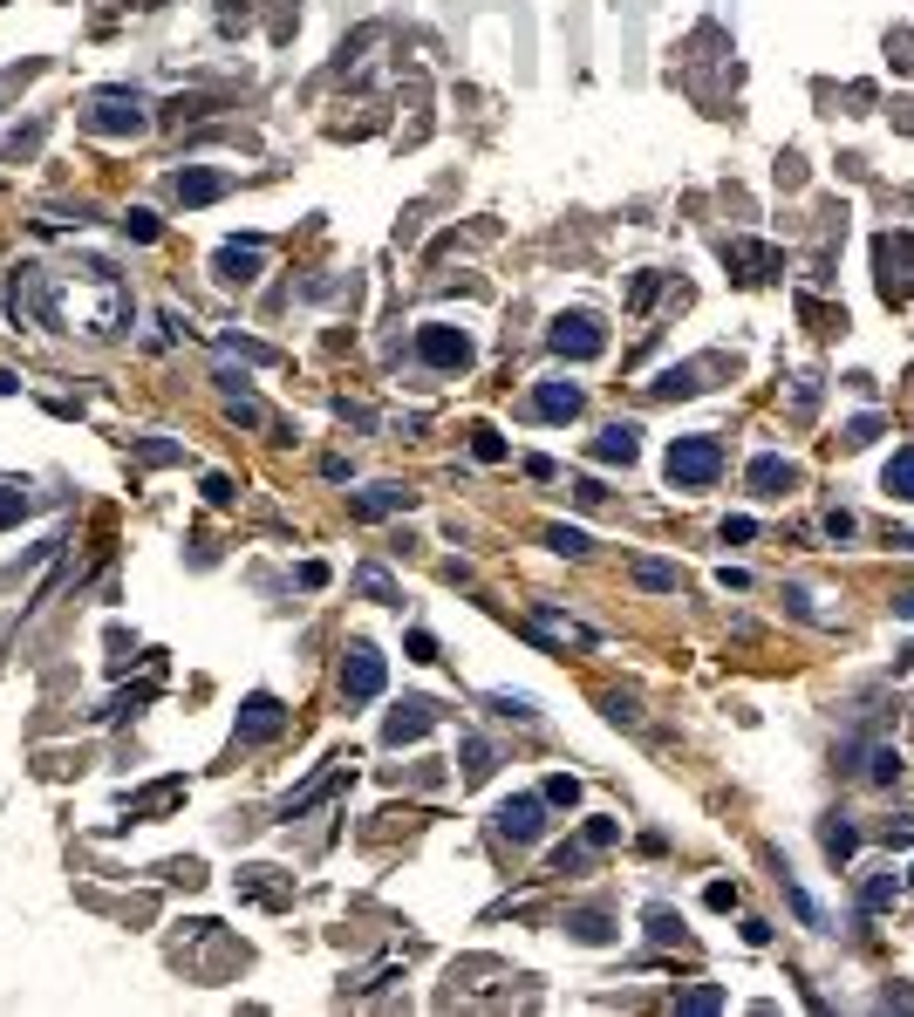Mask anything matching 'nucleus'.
Masks as SVG:
<instances>
[{
  "label": "nucleus",
  "mask_w": 914,
  "mask_h": 1017,
  "mask_svg": "<svg viewBox=\"0 0 914 1017\" xmlns=\"http://www.w3.org/2000/svg\"><path fill=\"white\" fill-rule=\"evenodd\" d=\"M82 123H89L96 137H137V130H151V110H144L137 89H103V96L82 110Z\"/></svg>",
  "instance_id": "1"
},
{
  "label": "nucleus",
  "mask_w": 914,
  "mask_h": 1017,
  "mask_svg": "<svg viewBox=\"0 0 914 1017\" xmlns=\"http://www.w3.org/2000/svg\"><path fill=\"white\" fill-rule=\"evenodd\" d=\"M7 308L21 314V321H35V328H62V301H55V280L41 274V267H21V274L7 280Z\"/></svg>",
  "instance_id": "2"
},
{
  "label": "nucleus",
  "mask_w": 914,
  "mask_h": 1017,
  "mask_svg": "<svg viewBox=\"0 0 914 1017\" xmlns=\"http://www.w3.org/2000/svg\"><path fill=\"white\" fill-rule=\"evenodd\" d=\"M717 471H724L717 437H676L669 444V485H710Z\"/></svg>",
  "instance_id": "3"
},
{
  "label": "nucleus",
  "mask_w": 914,
  "mask_h": 1017,
  "mask_svg": "<svg viewBox=\"0 0 914 1017\" xmlns=\"http://www.w3.org/2000/svg\"><path fill=\"white\" fill-rule=\"evenodd\" d=\"M417 355L430 369H471V335L451 321H430V328H417Z\"/></svg>",
  "instance_id": "4"
},
{
  "label": "nucleus",
  "mask_w": 914,
  "mask_h": 1017,
  "mask_svg": "<svg viewBox=\"0 0 914 1017\" xmlns=\"http://www.w3.org/2000/svg\"><path fill=\"white\" fill-rule=\"evenodd\" d=\"M546 342H553V355H573V362H587V355H601V321L594 314H560L553 328H546Z\"/></svg>",
  "instance_id": "5"
},
{
  "label": "nucleus",
  "mask_w": 914,
  "mask_h": 1017,
  "mask_svg": "<svg viewBox=\"0 0 914 1017\" xmlns=\"http://www.w3.org/2000/svg\"><path fill=\"white\" fill-rule=\"evenodd\" d=\"M287 731V710H280V697L273 690H253L246 704H239V744H267Z\"/></svg>",
  "instance_id": "6"
},
{
  "label": "nucleus",
  "mask_w": 914,
  "mask_h": 1017,
  "mask_svg": "<svg viewBox=\"0 0 914 1017\" xmlns=\"http://www.w3.org/2000/svg\"><path fill=\"white\" fill-rule=\"evenodd\" d=\"M342 697L348 704H369V697H382V656L369 649V642H355L342 663Z\"/></svg>",
  "instance_id": "7"
},
{
  "label": "nucleus",
  "mask_w": 914,
  "mask_h": 1017,
  "mask_svg": "<svg viewBox=\"0 0 914 1017\" xmlns=\"http://www.w3.org/2000/svg\"><path fill=\"white\" fill-rule=\"evenodd\" d=\"M226 192H232L226 171H205V164L171 171V198H178V205H212V198H226Z\"/></svg>",
  "instance_id": "8"
},
{
  "label": "nucleus",
  "mask_w": 914,
  "mask_h": 1017,
  "mask_svg": "<svg viewBox=\"0 0 914 1017\" xmlns=\"http://www.w3.org/2000/svg\"><path fill=\"white\" fill-rule=\"evenodd\" d=\"M580 403H587V396H580V383H567V376H546V383L533 390V410L546 417V424H573Z\"/></svg>",
  "instance_id": "9"
},
{
  "label": "nucleus",
  "mask_w": 914,
  "mask_h": 1017,
  "mask_svg": "<svg viewBox=\"0 0 914 1017\" xmlns=\"http://www.w3.org/2000/svg\"><path fill=\"white\" fill-rule=\"evenodd\" d=\"M430 724H437V704H430V697H403V704L389 710L382 738H389V744H417L423 731H430Z\"/></svg>",
  "instance_id": "10"
},
{
  "label": "nucleus",
  "mask_w": 914,
  "mask_h": 1017,
  "mask_svg": "<svg viewBox=\"0 0 914 1017\" xmlns=\"http://www.w3.org/2000/svg\"><path fill=\"white\" fill-rule=\"evenodd\" d=\"M539 813H546V799H533V792H526V799H505V806H498V833H505V840H539V826H546Z\"/></svg>",
  "instance_id": "11"
},
{
  "label": "nucleus",
  "mask_w": 914,
  "mask_h": 1017,
  "mask_svg": "<svg viewBox=\"0 0 914 1017\" xmlns=\"http://www.w3.org/2000/svg\"><path fill=\"white\" fill-rule=\"evenodd\" d=\"M212 267H219L226 287H246V280H260V246H219Z\"/></svg>",
  "instance_id": "12"
},
{
  "label": "nucleus",
  "mask_w": 914,
  "mask_h": 1017,
  "mask_svg": "<svg viewBox=\"0 0 914 1017\" xmlns=\"http://www.w3.org/2000/svg\"><path fill=\"white\" fill-rule=\"evenodd\" d=\"M635 451H642V431H635V424H608V431L594 437V458H601V465H628Z\"/></svg>",
  "instance_id": "13"
},
{
  "label": "nucleus",
  "mask_w": 914,
  "mask_h": 1017,
  "mask_svg": "<svg viewBox=\"0 0 914 1017\" xmlns=\"http://www.w3.org/2000/svg\"><path fill=\"white\" fill-rule=\"evenodd\" d=\"M403 506H410V492H403V485H369V492H355V499H348V512H355V519H382V512H403Z\"/></svg>",
  "instance_id": "14"
},
{
  "label": "nucleus",
  "mask_w": 914,
  "mask_h": 1017,
  "mask_svg": "<svg viewBox=\"0 0 914 1017\" xmlns=\"http://www.w3.org/2000/svg\"><path fill=\"white\" fill-rule=\"evenodd\" d=\"M792 485V465L778 458V451H764V458H751V492H764V499H778Z\"/></svg>",
  "instance_id": "15"
},
{
  "label": "nucleus",
  "mask_w": 914,
  "mask_h": 1017,
  "mask_svg": "<svg viewBox=\"0 0 914 1017\" xmlns=\"http://www.w3.org/2000/svg\"><path fill=\"white\" fill-rule=\"evenodd\" d=\"M178 799H185V785H178V779H164V785H151V792H137V799H130V820H151V813H171Z\"/></svg>",
  "instance_id": "16"
},
{
  "label": "nucleus",
  "mask_w": 914,
  "mask_h": 1017,
  "mask_svg": "<svg viewBox=\"0 0 914 1017\" xmlns=\"http://www.w3.org/2000/svg\"><path fill=\"white\" fill-rule=\"evenodd\" d=\"M853 847H860L853 820H846V813H833V820H826V854H833V861H853Z\"/></svg>",
  "instance_id": "17"
},
{
  "label": "nucleus",
  "mask_w": 914,
  "mask_h": 1017,
  "mask_svg": "<svg viewBox=\"0 0 914 1017\" xmlns=\"http://www.w3.org/2000/svg\"><path fill=\"white\" fill-rule=\"evenodd\" d=\"M887 492H894V499H914V451H894V465H887Z\"/></svg>",
  "instance_id": "18"
},
{
  "label": "nucleus",
  "mask_w": 914,
  "mask_h": 1017,
  "mask_svg": "<svg viewBox=\"0 0 914 1017\" xmlns=\"http://www.w3.org/2000/svg\"><path fill=\"white\" fill-rule=\"evenodd\" d=\"M778 881H785V874H778ZM785 901H792V908H799V922H805V929H826V915H819V901L805 895L799 881H785Z\"/></svg>",
  "instance_id": "19"
},
{
  "label": "nucleus",
  "mask_w": 914,
  "mask_h": 1017,
  "mask_svg": "<svg viewBox=\"0 0 914 1017\" xmlns=\"http://www.w3.org/2000/svg\"><path fill=\"white\" fill-rule=\"evenodd\" d=\"M464 779H492V744L464 738Z\"/></svg>",
  "instance_id": "20"
},
{
  "label": "nucleus",
  "mask_w": 914,
  "mask_h": 1017,
  "mask_svg": "<svg viewBox=\"0 0 914 1017\" xmlns=\"http://www.w3.org/2000/svg\"><path fill=\"white\" fill-rule=\"evenodd\" d=\"M635 581L655 587V594H676V567H662V560H642V567H635Z\"/></svg>",
  "instance_id": "21"
},
{
  "label": "nucleus",
  "mask_w": 914,
  "mask_h": 1017,
  "mask_svg": "<svg viewBox=\"0 0 914 1017\" xmlns=\"http://www.w3.org/2000/svg\"><path fill=\"white\" fill-rule=\"evenodd\" d=\"M123 233H130V239H157L164 226H157V212H144V205H130V212H123Z\"/></svg>",
  "instance_id": "22"
},
{
  "label": "nucleus",
  "mask_w": 914,
  "mask_h": 1017,
  "mask_svg": "<svg viewBox=\"0 0 914 1017\" xmlns=\"http://www.w3.org/2000/svg\"><path fill=\"white\" fill-rule=\"evenodd\" d=\"M648 390H655V396H689V390H696V369H669V376H655Z\"/></svg>",
  "instance_id": "23"
},
{
  "label": "nucleus",
  "mask_w": 914,
  "mask_h": 1017,
  "mask_svg": "<svg viewBox=\"0 0 914 1017\" xmlns=\"http://www.w3.org/2000/svg\"><path fill=\"white\" fill-rule=\"evenodd\" d=\"M546 547L553 553H587V533H580V526H546Z\"/></svg>",
  "instance_id": "24"
},
{
  "label": "nucleus",
  "mask_w": 914,
  "mask_h": 1017,
  "mask_svg": "<svg viewBox=\"0 0 914 1017\" xmlns=\"http://www.w3.org/2000/svg\"><path fill=\"white\" fill-rule=\"evenodd\" d=\"M492 710H498V717H519V724H533V717H539V710H533V697H505V690L492 697Z\"/></svg>",
  "instance_id": "25"
},
{
  "label": "nucleus",
  "mask_w": 914,
  "mask_h": 1017,
  "mask_svg": "<svg viewBox=\"0 0 914 1017\" xmlns=\"http://www.w3.org/2000/svg\"><path fill=\"white\" fill-rule=\"evenodd\" d=\"M648 936H655V942H676V936H683V922H676L669 908H648Z\"/></svg>",
  "instance_id": "26"
},
{
  "label": "nucleus",
  "mask_w": 914,
  "mask_h": 1017,
  "mask_svg": "<svg viewBox=\"0 0 914 1017\" xmlns=\"http://www.w3.org/2000/svg\"><path fill=\"white\" fill-rule=\"evenodd\" d=\"M137 458H144V465H178L185 451H178V444H157V437H151V444H137Z\"/></svg>",
  "instance_id": "27"
},
{
  "label": "nucleus",
  "mask_w": 914,
  "mask_h": 1017,
  "mask_svg": "<svg viewBox=\"0 0 914 1017\" xmlns=\"http://www.w3.org/2000/svg\"><path fill=\"white\" fill-rule=\"evenodd\" d=\"M573 936L580 942H608V915H573Z\"/></svg>",
  "instance_id": "28"
},
{
  "label": "nucleus",
  "mask_w": 914,
  "mask_h": 1017,
  "mask_svg": "<svg viewBox=\"0 0 914 1017\" xmlns=\"http://www.w3.org/2000/svg\"><path fill=\"white\" fill-rule=\"evenodd\" d=\"M724 1004V990H689V997H676V1011H717Z\"/></svg>",
  "instance_id": "29"
},
{
  "label": "nucleus",
  "mask_w": 914,
  "mask_h": 1017,
  "mask_svg": "<svg viewBox=\"0 0 914 1017\" xmlns=\"http://www.w3.org/2000/svg\"><path fill=\"white\" fill-rule=\"evenodd\" d=\"M362 587H369V594H376V601H396V581H389V574H382V567H362Z\"/></svg>",
  "instance_id": "30"
},
{
  "label": "nucleus",
  "mask_w": 914,
  "mask_h": 1017,
  "mask_svg": "<svg viewBox=\"0 0 914 1017\" xmlns=\"http://www.w3.org/2000/svg\"><path fill=\"white\" fill-rule=\"evenodd\" d=\"M874 779H880V785L901 779V751H887V744H880V751H874Z\"/></svg>",
  "instance_id": "31"
},
{
  "label": "nucleus",
  "mask_w": 914,
  "mask_h": 1017,
  "mask_svg": "<svg viewBox=\"0 0 914 1017\" xmlns=\"http://www.w3.org/2000/svg\"><path fill=\"white\" fill-rule=\"evenodd\" d=\"M580 799V785L573 779H546V806H573Z\"/></svg>",
  "instance_id": "32"
},
{
  "label": "nucleus",
  "mask_w": 914,
  "mask_h": 1017,
  "mask_svg": "<svg viewBox=\"0 0 914 1017\" xmlns=\"http://www.w3.org/2000/svg\"><path fill=\"white\" fill-rule=\"evenodd\" d=\"M880 437V417H860V424H846V444H874Z\"/></svg>",
  "instance_id": "33"
},
{
  "label": "nucleus",
  "mask_w": 914,
  "mask_h": 1017,
  "mask_svg": "<svg viewBox=\"0 0 914 1017\" xmlns=\"http://www.w3.org/2000/svg\"><path fill=\"white\" fill-rule=\"evenodd\" d=\"M471 451H478L485 465H498V458H505V444H498V431H478V444H471Z\"/></svg>",
  "instance_id": "34"
},
{
  "label": "nucleus",
  "mask_w": 914,
  "mask_h": 1017,
  "mask_svg": "<svg viewBox=\"0 0 914 1017\" xmlns=\"http://www.w3.org/2000/svg\"><path fill=\"white\" fill-rule=\"evenodd\" d=\"M860 901H867V908H887V901H894V881H887V874L867 881V895H860Z\"/></svg>",
  "instance_id": "35"
},
{
  "label": "nucleus",
  "mask_w": 914,
  "mask_h": 1017,
  "mask_svg": "<svg viewBox=\"0 0 914 1017\" xmlns=\"http://www.w3.org/2000/svg\"><path fill=\"white\" fill-rule=\"evenodd\" d=\"M703 901H710V908H737V888H730V881H710Z\"/></svg>",
  "instance_id": "36"
},
{
  "label": "nucleus",
  "mask_w": 914,
  "mask_h": 1017,
  "mask_svg": "<svg viewBox=\"0 0 914 1017\" xmlns=\"http://www.w3.org/2000/svg\"><path fill=\"white\" fill-rule=\"evenodd\" d=\"M21 512H28V492H7V499H0V526H14Z\"/></svg>",
  "instance_id": "37"
},
{
  "label": "nucleus",
  "mask_w": 914,
  "mask_h": 1017,
  "mask_svg": "<svg viewBox=\"0 0 914 1017\" xmlns=\"http://www.w3.org/2000/svg\"><path fill=\"white\" fill-rule=\"evenodd\" d=\"M232 424H260V403L253 396H232Z\"/></svg>",
  "instance_id": "38"
},
{
  "label": "nucleus",
  "mask_w": 914,
  "mask_h": 1017,
  "mask_svg": "<svg viewBox=\"0 0 914 1017\" xmlns=\"http://www.w3.org/2000/svg\"><path fill=\"white\" fill-rule=\"evenodd\" d=\"M826 533L833 540H853V512H826Z\"/></svg>",
  "instance_id": "39"
},
{
  "label": "nucleus",
  "mask_w": 914,
  "mask_h": 1017,
  "mask_svg": "<svg viewBox=\"0 0 914 1017\" xmlns=\"http://www.w3.org/2000/svg\"><path fill=\"white\" fill-rule=\"evenodd\" d=\"M410 656H417V663H437V642H430L423 628H417V635H410Z\"/></svg>",
  "instance_id": "40"
},
{
  "label": "nucleus",
  "mask_w": 914,
  "mask_h": 1017,
  "mask_svg": "<svg viewBox=\"0 0 914 1017\" xmlns=\"http://www.w3.org/2000/svg\"><path fill=\"white\" fill-rule=\"evenodd\" d=\"M587 847H614V820H594V826H587Z\"/></svg>",
  "instance_id": "41"
},
{
  "label": "nucleus",
  "mask_w": 914,
  "mask_h": 1017,
  "mask_svg": "<svg viewBox=\"0 0 914 1017\" xmlns=\"http://www.w3.org/2000/svg\"><path fill=\"white\" fill-rule=\"evenodd\" d=\"M887 840H894V847H914V813H908V820H894V826H887Z\"/></svg>",
  "instance_id": "42"
},
{
  "label": "nucleus",
  "mask_w": 914,
  "mask_h": 1017,
  "mask_svg": "<svg viewBox=\"0 0 914 1017\" xmlns=\"http://www.w3.org/2000/svg\"><path fill=\"white\" fill-rule=\"evenodd\" d=\"M894 615H901V622H914V587H908V594H894Z\"/></svg>",
  "instance_id": "43"
},
{
  "label": "nucleus",
  "mask_w": 914,
  "mask_h": 1017,
  "mask_svg": "<svg viewBox=\"0 0 914 1017\" xmlns=\"http://www.w3.org/2000/svg\"><path fill=\"white\" fill-rule=\"evenodd\" d=\"M908 881H914V874H908Z\"/></svg>",
  "instance_id": "44"
}]
</instances>
